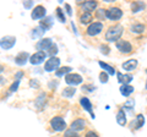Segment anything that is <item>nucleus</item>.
Segmentation results:
<instances>
[{"label": "nucleus", "instance_id": "nucleus-1", "mask_svg": "<svg viewBox=\"0 0 147 137\" xmlns=\"http://www.w3.org/2000/svg\"><path fill=\"white\" fill-rule=\"evenodd\" d=\"M124 27L121 25H114L109 27L108 31L105 32V40L108 42H118L123 34Z\"/></svg>", "mask_w": 147, "mask_h": 137}, {"label": "nucleus", "instance_id": "nucleus-2", "mask_svg": "<svg viewBox=\"0 0 147 137\" xmlns=\"http://www.w3.org/2000/svg\"><path fill=\"white\" fill-rule=\"evenodd\" d=\"M50 126H52V129L54 131H59V132L66 130V122L60 116H54L50 120Z\"/></svg>", "mask_w": 147, "mask_h": 137}, {"label": "nucleus", "instance_id": "nucleus-3", "mask_svg": "<svg viewBox=\"0 0 147 137\" xmlns=\"http://www.w3.org/2000/svg\"><path fill=\"white\" fill-rule=\"evenodd\" d=\"M60 65V60L57 56H52L49 58L44 64V70L47 72H52V71H57V68Z\"/></svg>", "mask_w": 147, "mask_h": 137}, {"label": "nucleus", "instance_id": "nucleus-4", "mask_svg": "<svg viewBox=\"0 0 147 137\" xmlns=\"http://www.w3.org/2000/svg\"><path fill=\"white\" fill-rule=\"evenodd\" d=\"M102 31H103L102 22H93V24H91L88 26V28H87V34L91 36V37H94V36H98Z\"/></svg>", "mask_w": 147, "mask_h": 137}, {"label": "nucleus", "instance_id": "nucleus-5", "mask_svg": "<svg viewBox=\"0 0 147 137\" xmlns=\"http://www.w3.org/2000/svg\"><path fill=\"white\" fill-rule=\"evenodd\" d=\"M121 16H123V11L119 7H110L105 11V17L109 20H113V21L121 19Z\"/></svg>", "mask_w": 147, "mask_h": 137}, {"label": "nucleus", "instance_id": "nucleus-6", "mask_svg": "<svg viewBox=\"0 0 147 137\" xmlns=\"http://www.w3.org/2000/svg\"><path fill=\"white\" fill-rule=\"evenodd\" d=\"M16 43V38L12 37V36H5L0 39V47H1L4 50H9L11 49Z\"/></svg>", "mask_w": 147, "mask_h": 137}, {"label": "nucleus", "instance_id": "nucleus-7", "mask_svg": "<svg viewBox=\"0 0 147 137\" xmlns=\"http://www.w3.org/2000/svg\"><path fill=\"white\" fill-rule=\"evenodd\" d=\"M45 58H47V53L42 52V50H38V52H36L30 58V62L32 65H39V64H42L45 60Z\"/></svg>", "mask_w": 147, "mask_h": 137}, {"label": "nucleus", "instance_id": "nucleus-8", "mask_svg": "<svg viewBox=\"0 0 147 137\" xmlns=\"http://www.w3.org/2000/svg\"><path fill=\"white\" fill-rule=\"evenodd\" d=\"M45 13H47V10H45V7L42 6V5H37L33 11H32L31 13V17L33 20H39V19H43V17L45 16Z\"/></svg>", "mask_w": 147, "mask_h": 137}, {"label": "nucleus", "instance_id": "nucleus-9", "mask_svg": "<svg viewBox=\"0 0 147 137\" xmlns=\"http://www.w3.org/2000/svg\"><path fill=\"white\" fill-rule=\"evenodd\" d=\"M65 82L70 86H76L82 82V77L79 74H69L65 76Z\"/></svg>", "mask_w": 147, "mask_h": 137}, {"label": "nucleus", "instance_id": "nucleus-10", "mask_svg": "<svg viewBox=\"0 0 147 137\" xmlns=\"http://www.w3.org/2000/svg\"><path fill=\"white\" fill-rule=\"evenodd\" d=\"M117 49L124 54H129L132 50V45L127 40H118L117 42Z\"/></svg>", "mask_w": 147, "mask_h": 137}, {"label": "nucleus", "instance_id": "nucleus-11", "mask_svg": "<svg viewBox=\"0 0 147 137\" xmlns=\"http://www.w3.org/2000/svg\"><path fill=\"white\" fill-rule=\"evenodd\" d=\"M80 104L84 107V109H85L86 111H88L91 114L92 119H94V114H93V111H92V103H91V100L87 98V97H82L80 99Z\"/></svg>", "mask_w": 147, "mask_h": 137}, {"label": "nucleus", "instance_id": "nucleus-12", "mask_svg": "<svg viewBox=\"0 0 147 137\" xmlns=\"http://www.w3.org/2000/svg\"><path fill=\"white\" fill-rule=\"evenodd\" d=\"M85 125H86V121L84 120V119H76L75 121L71 122V130L72 131H82L85 129Z\"/></svg>", "mask_w": 147, "mask_h": 137}, {"label": "nucleus", "instance_id": "nucleus-13", "mask_svg": "<svg viewBox=\"0 0 147 137\" xmlns=\"http://www.w3.org/2000/svg\"><path fill=\"white\" fill-rule=\"evenodd\" d=\"M28 53H26V52H21L20 54H17L16 58H15V62L17 64V65H25V64L27 62V60H30V58H28Z\"/></svg>", "mask_w": 147, "mask_h": 137}, {"label": "nucleus", "instance_id": "nucleus-14", "mask_svg": "<svg viewBox=\"0 0 147 137\" xmlns=\"http://www.w3.org/2000/svg\"><path fill=\"white\" fill-rule=\"evenodd\" d=\"M52 44H53V42H52V39L50 38H43V39H40L39 42L37 43V49L44 52V50H47Z\"/></svg>", "mask_w": 147, "mask_h": 137}, {"label": "nucleus", "instance_id": "nucleus-15", "mask_svg": "<svg viewBox=\"0 0 147 137\" xmlns=\"http://www.w3.org/2000/svg\"><path fill=\"white\" fill-rule=\"evenodd\" d=\"M121 67L124 68V70H126V71L135 70V68L137 67V60H136V59H130V60H127V61L124 62L121 65Z\"/></svg>", "mask_w": 147, "mask_h": 137}, {"label": "nucleus", "instance_id": "nucleus-16", "mask_svg": "<svg viewBox=\"0 0 147 137\" xmlns=\"http://www.w3.org/2000/svg\"><path fill=\"white\" fill-rule=\"evenodd\" d=\"M145 124V116L142 115V114H139V115L136 116V119L134 120V122H131V129L134 127V129H141V126H144Z\"/></svg>", "mask_w": 147, "mask_h": 137}, {"label": "nucleus", "instance_id": "nucleus-17", "mask_svg": "<svg viewBox=\"0 0 147 137\" xmlns=\"http://www.w3.org/2000/svg\"><path fill=\"white\" fill-rule=\"evenodd\" d=\"M82 9H84L85 12H90L93 11L96 7H97V1H92V0H88V1H85L84 4H82Z\"/></svg>", "mask_w": 147, "mask_h": 137}, {"label": "nucleus", "instance_id": "nucleus-18", "mask_svg": "<svg viewBox=\"0 0 147 137\" xmlns=\"http://www.w3.org/2000/svg\"><path fill=\"white\" fill-rule=\"evenodd\" d=\"M132 80H134V77H132V75H130V74H124V75L118 74V81L123 85H129Z\"/></svg>", "mask_w": 147, "mask_h": 137}, {"label": "nucleus", "instance_id": "nucleus-19", "mask_svg": "<svg viewBox=\"0 0 147 137\" xmlns=\"http://www.w3.org/2000/svg\"><path fill=\"white\" fill-rule=\"evenodd\" d=\"M117 122L120 126L126 125L127 120H126V114H125V111H124V110H119L118 111V114H117Z\"/></svg>", "mask_w": 147, "mask_h": 137}, {"label": "nucleus", "instance_id": "nucleus-20", "mask_svg": "<svg viewBox=\"0 0 147 137\" xmlns=\"http://www.w3.org/2000/svg\"><path fill=\"white\" fill-rule=\"evenodd\" d=\"M132 92H134V87L130 85H123L120 87V93L124 95V97H129Z\"/></svg>", "mask_w": 147, "mask_h": 137}, {"label": "nucleus", "instance_id": "nucleus-21", "mask_svg": "<svg viewBox=\"0 0 147 137\" xmlns=\"http://www.w3.org/2000/svg\"><path fill=\"white\" fill-rule=\"evenodd\" d=\"M99 64V66L103 68V71L104 72H107V74H109V75H114L115 74V68H114L113 66H110V65H108L107 62H103V61H99L98 62Z\"/></svg>", "mask_w": 147, "mask_h": 137}, {"label": "nucleus", "instance_id": "nucleus-22", "mask_svg": "<svg viewBox=\"0 0 147 137\" xmlns=\"http://www.w3.org/2000/svg\"><path fill=\"white\" fill-rule=\"evenodd\" d=\"M71 70L72 68L70 67V66H64V67H60L59 70H57L55 71V75H57L58 77H61V76H64V75H69V74H71Z\"/></svg>", "mask_w": 147, "mask_h": 137}, {"label": "nucleus", "instance_id": "nucleus-23", "mask_svg": "<svg viewBox=\"0 0 147 137\" xmlns=\"http://www.w3.org/2000/svg\"><path fill=\"white\" fill-rule=\"evenodd\" d=\"M144 9H145V4L142 1H134V3H132V5H131V11L134 13L144 10Z\"/></svg>", "mask_w": 147, "mask_h": 137}, {"label": "nucleus", "instance_id": "nucleus-24", "mask_svg": "<svg viewBox=\"0 0 147 137\" xmlns=\"http://www.w3.org/2000/svg\"><path fill=\"white\" fill-rule=\"evenodd\" d=\"M91 21H92V13H90V12H84L80 17V22L82 25H87V24H90Z\"/></svg>", "mask_w": 147, "mask_h": 137}, {"label": "nucleus", "instance_id": "nucleus-25", "mask_svg": "<svg viewBox=\"0 0 147 137\" xmlns=\"http://www.w3.org/2000/svg\"><path fill=\"white\" fill-rule=\"evenodd\" d=\"M145 31V26L142 24H136L134 26H131V32H134V33H144Z\"/></svg>", "mask_w": 147, "mask_h": 137}, {"label": "nucleus", "instance_id": "nucleus-26", "mask_svg": "<svg viewBox=\"0 0 147 137\" xmlns=\"http://www.w3.org/2000/svg\"><path fill=\"white\" fill-rule=\"evenodd\" d=\"M76 93V89L74 88V87H67V88H65L63 91V97H72L74 94Z\"/></svg>", "mask_w": 147, "mask_h": 137}, {"label": "nucleus", "instance_id": "nucleus-27", "mask_svg": "<svg viewBox=\"0 0 147 137\" xmlns=\"http://www.w3.org/2000/svg\"><path fill=\"white\" fill-rule=\"evenodd\" d=\"M48 50V52H45V53H47V54H49V55H50V58H52V56H54L55 55V54H57L58 53V47H57V44H52V45H50V47L47 49Z\"/></svg>", "mask_w": 147, "mask_h": 137}, {"label": "nucleus", "instance_id": "nucleus-28", "mask_svg": "<svg viewBox=\"0 0 147 137\" xmlns=\"http://www.w3.org/2000/svg\"><path fill=\"white\" fill-rule=\"evenodd\" d=\"M57 17L59 19V21H60V22H65V21H66L65 15H64V12H63V10H61L60 7L57 9Z\"/></svg>", "mask_w": 147, "mask_h": 137}, {"label": "nucleus", "instance_id": "nucleus-29", "mask_svg": "<svg viewBox=\"0 0 147 137\" xmlns=\"http://www.w3.org/2000/svg\"><path fill=\"white\" fill-rule=\"evenodd\" d=\"M44 32H45V31L42 28V27L38 26L36 30H33V32H32V36H33V37H38V36H42Z\"/></svg>", "mask_w": 147, "mask_h": 137}, {"label": "nucleus", "instance_id": "nucleus-30", "mask_svg": "<svg viewBox=\"0 0 147 137\" xmlns=\"http://www.w3.org/2000/svg\"><path fill=\"white\" fill-rule=\"evenodd\" d=\"M99 80H100V82H103V83H107L108 82V74L107 72H100L99 74Z\"/></svg>", "mask_w": 147, "mask_h": 137}, {"label": "nucleus", "instance_id": "nucleus-31", "mask_svg": "<svg viewBox=\"0 0 147 137\" xmlns=\"http://www.w3.org/2000/svg\"><path fill=\"white\" fill-rule=\"evenodd\" d=\"M65 137H80V136L77 135L75 131H72V130L70 129V130H66V131H65Z\"/></svg>", "mask_w": 147, "mask_h": 137}, {"label": "nucleus", "instance_id": "nucleus-32", "mask_svg": "<svg viewBox=\"0 0 147 137\" xmlns=\"http://www.w3.org/2000/svg\"><path fill=\"white\" fill-rule=\"evenodd\" d=\"M18 85H20V80H16V81L11 85V87H10V92H16L17 88H18Z\"/></svg>", "mask_w": 147, "mask_h": 137}, {"label": "nucleus", "instance_id": "nucleus-33", "mask_svg": "<svg viewBox=\"0 0 147 137\" xmlns=\"http://www.w3.org/2000/svg\"><path fill=\"white\" fill-rule=\"evenodd\" d=\"M124 109H132L134 108V100H129V102H126L125 104H124Z\"/></svg>", "mask_w": 147, "mask_h": 137}, {"label": "nucleus", "instance_id": "nucleus-34", "mask_svg": "<svg viewBox=\"0 0 147 137\" xmlns=\"http://www.w3.org/2000/svg\"><path fill=\"white\" fill-rule=\"evenodd\" d=\"M99 49H100V52H102L103 54H105V55H108L109 54V48L107 47V45H100Z\"/></svg>", "mask_w": 147, "mask_h": 137}, {"label": "nucleus", "instance_id": "nucleus-35", "mask_svg": "<svg viewBox=\"0 0 147 137\" xmlns=\"http://www.w3.org/2000/svg\"><path fill=\"white\" fill-rule=\"evenodd\" d=\"M82 89H87L88 92H93V91L96 89V87H94V86H92V85H85Z\"/></svg>", "mask_w": 147, "mask_h": 137}, {"label": "nucleus", "instance_id": "nucleus-36", "mask_svg": "<svg viewBox=\"0 0 147 137\" xmlns=\"http://www.w3.org/2000/svg\"><path fill=\"white\" fill-rule=\"evenodd\" d=\"M104 16H105L104 10H98L97 11V17H98V19H104Z\"/></svg>", "mask_w": 147, "mask_h": 137}, {"label": "nucleus", "instance_id": "nucleus-37", "mask_svg": "<svg viewBox=\"0 0 147 137\" xmlns=\"http://www.w3.org/2000/svg\"><path fill=\"white\" fill-rule=\"evenodd\" d=\"M85 137H98V135L96 134V132H93V131H88Z\"/></svg>", "mask_w": 147, "mask_h": 137}, {"label": "nucleus", "instance_id": "nucleus-38", "mask_svg": "<svg viewBox=\"0 0 147 137\" xmlns=\"http://www.w3.org/2000/svg\"><path fill=\"white\" fill-rule=\"evenodd\" d=\"M32 5H33V1H31V0H28V1H25V3H24V6H25L26 9H30Z\"/></svg>", "mask_w": 147, "mask_h": 137}, {"label": "nucleus", "instance_id": "nucleus-39", "mask_svg": "<svg viewBox=\"0 0 147 137\" xmlns=\"http://www.w3.org/2000/svg\"><path fill=\"white\" fill-rule=\"evenodd\" d=\"M65 7L67 10V15H71V6L69 5V4H65Z\"/></svg>", "mask_w": 147, "mask_h": 137}, {"label": "nucleus", "instance_id": "nucleus-40", "mask_svg": "<svg viewBox=\"0 0 147 137\" xmlns=\"http://www.w3.org/2000/svg\"><path fill=\"white\" fill-rule=\"evenodd\" d=\"M22 75H24L22 72H17V74H16V80H20L21 77H22Z\"/></svg>", "mask_w": 147, "mask_h": 137}, {"label": "nucleus", "instance_id": "nucleus-41", "mask_svg": "<svg viewBox=\"0 0 147 137\" xmlns=\"http://www.w3.org/2000/svg\"><path fill=\"white\" fill-rule=\"evenodd\" d=\"M3 70H4V67H3V65H0V74L3 72Z\"/></svg>", "mask_w": 147, "mask_h": 137}, {"label": "nucleus", "instance_id": "nucleus-42", "mask_svg": "<svg viewBox=\"0 0 147 137\" xmlns=\"http://www.w3.org/2000/svg\"><path fill=\"white\" fill-rule=\"evenodd\" d=\"M146 89H147V82H146Z\"/></svg>", "mask_w": 147, "mask_h": 137}]
</instances>
